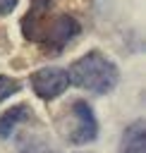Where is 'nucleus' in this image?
<instances>
[{"mask_svg": "<svg viewBox=\"0 0 146 153\" xmlns=\"http://www.w3.org/2000/svg\"><path fill=\"white\" fill-rule=\"evenodd\" d=\"M22 31L26 41H38L48 53L60 55L77 41V36L81 33V24L72 14L43 17V10H29L22 19Z\"/></svg>", "mask_w": 146, "mask_h": 153, "instance_id": "obj_1", "label": "nucleus"}, {"mask_svg": "<svg viewBox=\"0 0 146 153\" xmlns=\"http://www.w3.org/2000/svg\"><path fill=\"white\" fill-rule=\"evenodd\" d=\"M57 131L72 146L93 143L98 139V117H96L91 103H86L84 98L72 100L57 120Z\"/></svg>", "mask_w": 146, "mask_h": 153, "instance_id": "obj_3", "label": "nucleus"}, {"mask_svg": "<svg viewBox=\"0 0 146 153\" xmlns=\"http://www.w3.org/2000/svg\"><path fill=\"white\" fill-rule=\"evenodd\" d=\"M31 117H34V110H31L29 103H17V105H12L10 110H5V112L0 115V139L14 136V131H17L22 124H26Z\"/></svg>", "mask_w": 146, "mask_h": 153, "instance_id": "obj_5", "label": "nucleus"}, {"mask_svg": "<svg viewBox=\"0 0 146 153\" xmlns=\"http://www.w3.org/2000/svg\"><path fill=\"white\" fill-rule=\"evenodd\" d=\"M29 86L41 100H55L69 88V76L65 67H41L31 72Z\"/></svg>", "mask_w": 146, "mask_h": 153, "instance_id": "obj_4", "label": "nucleus"}, {"mask_svg": "<svg viewBox=\"0 0 146 153\" xmlns=\"http://www.w3.org/2000/svg\"><path fill=\"white\" fill-rule=\"evenodd\" d=\"M48 2H50V0H31V5H34L31 10H45Z\"/></svg>", "mask_w": 146, "mask_h": 153, "instance_id": "obj_10", "label": "nucleus"}, {"mask_svg": "<svg viewBox=\"0 0 146 153\" xmlns=\"http://www.w3.org/2000/svg\"><path fill=\"white\" fill-rule=\"evenodd\" d=\"M19 0H0V17H7L10 12H14Z\"/></svg>", "mask_w": 146, "mask_h": 153, "instance_id": "obj_9", "label": "nucleus"}, {"mask_svg": "<svg viewBox=\"0 0 146 153\" xmlns=\"http://www.w3.org/2000/svg\"><path fill=\"white\" fill-rule=\"evenodd\" d=\"M22 153H53V148H48L45 143H34V141H29V146H22Z\"/></svg>", "mask_w": 146, "mask_h": 153, "instance_id": "obj_8", "label": "nucleus"}, {"mask_svg": "<svg viewBox=\"0 0 146 153\" xmlns=\"http://www.w3.org/2000/svg\"><path fill=\"white\" fill-rule=\"evenodd\" d=\"M79 153H89V151H79Z\"/></svg>", "mask_w": 146, "mask_h": 153, "instance_id": "obj_11", "label": "nucleus"}, {"mask_svg": "<svg viewBox=\"0 0 146 153\" xmlns=\"http://www.w3.org/2000/svg\"><path fill=\"white\" fill-rule=\"evenodd\" d=\"M117 153H146V127H144V120H134L129 127H124Z\"/></svg>", "mask_w": 146, "mask_h": 153, "instance_id": "obj_6", "label": "nucleus"}, {"mask_svg": "<svg viewBox=\"0 0 146 153\" xmlns=\"http://www.w3.org/2000/svg\"><path fill=\"white\" fill-rule=\"evenodd\" d=\"M67 76H69V84L93 96H108L120 84L117 65L101 50H89L86 55L77 57L67 67Z\"/></svg>", "mask_w": 146, "mask_h": 153, "instance_id": "obj_2", "label": "nucleus"}, {"mask_svg": "<svg viewBox=\"0 0 146 153\" xmlns=\"http://www.w3.org/2000/svg\"><path fill=\"white\" fill-rule=\"evenodd\" d=\"M22 91V81L17 76H10V74H0V103H5L7 98H12L14 93Z\"/></svg>", "mask_w": 146, "mask_h": 153, "instance_id": "obj_7", "label": "nucleus"}]
</instances>
